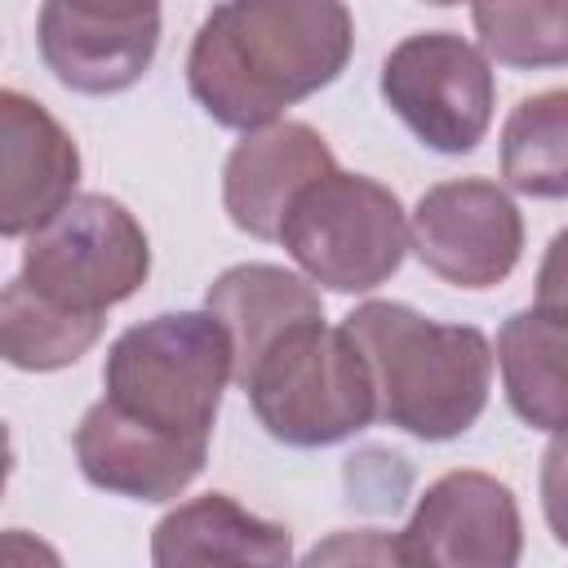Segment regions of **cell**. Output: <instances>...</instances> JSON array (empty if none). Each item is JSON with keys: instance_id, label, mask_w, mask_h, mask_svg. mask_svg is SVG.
<instances>
[{"instance_id": "18", "label": "cell", "mask_w": 568, "mask_h": 568, "mask_svg": "<svg viewBox=\"0 0 568 568\" xmlns=\"http://www.w3.org/2000/svg\"><path fill=\"white\" fill-rule=\"evenodd\" d=\"M479 49L510 71L568 67V0H475Z\"/></svg>"}, {"instance_id": "1", "label": "cell", "mask_w": 568, "mask_h": 568, "mask_svg": "<svg viewBox=\"0 0 568 568\" xmlns=\"http://www.w3.org/2000/svg\"><path fill=\"white\" fill-rule=\"evenodd\" d=\"M355 53L346 0H222L186 49V89L222 129H257L328 89Z\"/></svg>"}, {"instance_id": "7", "label": "cell", "mask_w": 568, "mask_h": 568, "mask_svg": "<svg viewBox=\"0 0 568 568\" xmlns=\"http://www.w3.org/2000/svg\"><path fill=\"white\" fill-rule=\"evenodd\" d=\"M382 98L422 146L466 155L493 124V58L457 31L404 36L382 62Z\"/></svg>"}, {"instance_id": "12", "label": "cell", "mask_w": 568, "mask_h": 568, "mask_svg": "<svg viewBox=\"0 0 568 568\" xmlns=\"http://www.w3.org/2000/svg\"><path fill=\"white\" fill-rule=\"evenodd\" d=\"M0 164H4V200H0L4 240H27L80 186L75 138L58 124L49 106L27 98L22 89L0 93Z\"/></svg>"}, {"instance_id": "4", "label": "cell", "mask_w": 568, "mask_h": 568, "mask_svg": "<svg viewBox=\"0 0 568 568\" xmlns=\"http://www.w3.org/2000/svg\"><path fill=\"white\" fill-rule=\"evenodd\" d=\"M253 417L275 444L328 448L377 417V386L346 324L297 320L240 377Z\"/></svg>"}, {"instance_id": "16", "label": "cell", "mask_w": 568, "mask_h": 568, "mask_svg": "<svg viewBox=\"0 0 568 568\" xmlns=\"http://www.w3.org/2000/svg\"><path fill=\"white\" fill-rule=\"evenodd\" d=\"M501 178L532 200H568V89H541L501 124Z\"/></svg>"}, {"instance_id": "15", "label": "cell", "mask_w": 568, "mask_h": 568, "mask_svg": "<svg viewBox=\"0 0 568 568\" xmlns=\"http://www.w3.org/2000/svg\"><path fill=\"white\" fill-rule=\"evenodd\" d=\"M204 306L226 324L231 346H235V377L297 320L324 315V302L315 293V280L284 271L275 262H240L226 266L209 293Z\"/></svg>"}, {"instance_id": "5", "label": "cell", "mask_w": 568, "mask_h": 568, "mask_svg": "<svg viewBox=\"0 0 568 568\" xmlns=\"http://www.w3.org/2000/svg\"><path fill=\"white\" fill-rule=\"evenodd\" d=\"M275 244H284L306 280L333 293H373L413 248L399 195L346 169H328L288 204Z\"/></svg>"}, {"instance_id": "8", "label": "cell", "mask_w": 568, "mask_h": 568, "mask_svg": "<svg viewBox=\"0 0 568 568\" xmlns=\"http://www.w3.org/2000/svg\"><path fill=\"white\" fill-rule=\"evenodd\" d=\"M408 240L444 284L497 288L524 257V213L493 178H448L422 191Z\"/></svg>"}, {"instance_id": "14", "label": "cell", "mask_w": 568, "mask_h": 568, "mask_svg": "<svg viewBox=\"0 0 568 568\" xmlns=\"http://www.w3.org/2000/svg\"><path fill=\"white\" fill-rule=\"evenodd\" d=\"M497 368L510 413L532 430H568V311L524 306L497 328Z\"/></svg>"}, {"instance_id": "22", "label": "cell", "mask_w": 568, "mask_h": 568, "mask_svg": "<svg viewBox=\"0 0 568 568\" xmlns=\"http://www.w3.org/2000/svg\"><path fill=\"white\" fill-rule=\"evenodd\" d=\"M422 4H439V9H453V4H462V0H422ZM475 4V0H470Z\"/></svg>"}, {"instance_id": "20", "label": "cell", "mask_w": 568, "mask_h": 568, "mask_svg": "<svg viewBox=\"0 0 568 568\" xmlns=\"http://www.w3.org/2000/svg\"><path fill=\"white\" fill-rule=\"evenodd\" d=\"M537 493H541L546 528L568 550V430H555V439L546 444L541 470H537Z\"/></svg>"}, {"instance_id": "10", "label": "cell", "mask_w": 568, "mask_h": 568, "mask_svg": "<svg viewBox=\"0 0 568 568\" xmlns=\"http://www.w3.org/2000/svg\"><path fill=\"white\" fill-rule=\"evenodd\" d=\"M328 169L333 146L306 120H271L248 129L222 164V209L235 231L253 240H280L288 204Z\"/></svg>"}, {"instance_id": "11", "label": "cell", "mask_w": 568, "mask_h": 568, "mask_svg": "<svg viewBox=\"0 0 568 568\" xmlns=\"http://www.w3.org/2000/svg\"><path fill=\"white\" fill-rule=\"evenodd\" d=\"M71 453L93 488L129 501H173L209 462V444L151 430L106 399L84 408L71 435Z\"/></svg>"}, {"instance_id": "17", "label": "cell", "mask_w": 568, "mask_h": 568, "mask_svg": "<svg viewBox=\"0 0 568 568\" xmlns=\"http://www.w3.org/2000/svg\"><path fill=\"white\" fill-rule=\"evenodd\" d=\"M102 328L106 320L62 311L31 293L22 275H13L0 293V351L22 373H53L75 364L102 337Z\"/></svg>"}, {"instance_id": "9", "label": "cell", "mask_w": 568, "mask_h": 568, "mask_svg": "<svg viewBox=\"0 0 568 568\" xmlns=\"http://www.w3.org/2000/svg\"><path fill=\"white\" fill-rule=\"evenodd\" d=\"M395 555L430 568H515L524 555L519 501L488 470H448L417 497Z\"/></svg>"}, {"instance_id": "6", "label": "cell", "mask_w": 568, "mask_h": 568, "mask_svg": "<svg viewBox=\"0 0 568 568\" xmlns=\"http://www.w3.org/2000/svg\"><path fill=\"white\" fill-rule=\"evenodd\" d=\"M22 284L44 302L106 320L151 275V240L142 222L102 191H75L22 244Z\"/></svg>"}, {"instance_id": "21", "label": "cell", "mask_w": 568, "mask_h": 568, "mask_svg": "<svg viewBox=\"0 0 568 568\" xmlns=\"http://www.w3.org/2000/svg\"><path fill=\"white\" fill-rule=\"evenodd\" d=\"M537 302L568 311V226L555 231V240L541 253V266H537Z\"/></svg>"}, {"instance_id": "3", "label": "cell", "mask_w": 568, "mask_h": 568, "mask_svg": "<svg viewBox=\"0 0 568 568\" xmlns=\"http://www.w3.org/2000/svg\"><path fill=\"white\" fill-rule=\"evenodd\" d=\"M235 382V346L226 324L204 311H164L124 328L102 364V399L133 422L209 444L222 395Z\"/></svg>"}, {"instance_id": "13", "label": "cell", "mask_w": 568, "mask_h": 568, "mask_svg": "<svg viewBox=\"0 0 568 568\" xmlns=\"http://www.w3.org/2000/svg\"><path fill=\"white\" fill-rule=\"evenodd\" d=\"M151 559L160 568L178 564H288L293 537L284 524H271L244 510L231 493H204L173 506L151 528Z\"/></svg>"}, {"instance_id": "19", "label": "cell", "mask_w": 568, "mask_h": 568, "mask_svg": "<svg viewBox=\"0 0 568 568\" xmlns=\"http://www.w3.org/2000/svg\"><path fill=\"white\" fill-rule=\"evenodd\" d=\"M40 13H53L62 22H80V27L133 31V27L160 22V0H44Z\"/></svg>"}, {"instance_id": "2", "label": "cell", "mask_w": 568, "mask_h": 568, "mask_svg": "<svg viewBox=\"0 0 568 568\" xmlns=\"http://www.w3.org/2000/svg\"><path fill=\"white\" fill-rule=\"evenodd\" d=\"M342 324L373 368L382 422L444 444L484 417L497 351L475 324H444L386 297L359 302Z\"/></svg>"}]
</instances>
